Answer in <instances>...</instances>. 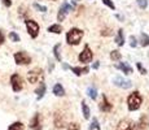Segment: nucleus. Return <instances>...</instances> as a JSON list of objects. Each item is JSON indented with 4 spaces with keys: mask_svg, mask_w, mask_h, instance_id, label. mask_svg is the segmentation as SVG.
Instances as JSON below:
<instances>
[{
    "mask_svg": "<svg viewBox=\"0 0 149 130\" xmlns=\"http://www.w3.org/2000/svg\"><path fill=\"white\" fill-rule=\"evenodd\" d=\"M9 39L12 40V42H19V37H18V34H16V33H9Z\"/></svg>",
    "mask_w": 149,
    "mask_h": 130,
    "instance_id": "29",
    "label": "nucleus"
},
{
    "mask_svg": "<svg viewBox=\"0 0 149 130\" xmlns=\"http://www.w3.org/2000/svg\"><path fill=\"white\" fill-rule=\"evenodd\" d=\"M10 85H12L13 91H16V92L21 91L22 87H24V81H22L21 76H18V74H13V76L10 77Z\"/></svg>",
    "mask_w": 149,
    "mask_h": 130,
    "instance_id": "6",
    "label": "nucleus"
},
{
    "mask_svg": "<svg viewBox=\"0 0 149 130\" xmlns=\"http://www.w3.org/2000/svg\"><path fill=\"white\" fill-rule=\"evenodd\" d=\"M140 44H141L143 47L149 46V37L145 33H141V35H140Z\"/></svg>",
    "mask_w": 149,
    "mask_h": 130,
    "instance_id": "21",
    "label": "nucleus"
},
{
    "mask_svg": "<svg viewBox=\"0 0 149 130\" xmlns=\"http://www.w3.org/2000/svg\"><path fill=\"white\" fill-rule=\"evenodd\" d=\"M90 129H91V130H93V129H97V130H99V129H100V125H99V122H97L96 118H93V120H92V124L90 125Z\"/></svg>",
    "mask_w": 149,
    "mask_h": 130,
    "instance_id": "30",
    "label": "nucleus"
},
{
    "mask_svg": "<svg viewBox=\"0 0 149 130\" xmlns=\"http://www.w3.org/2000/svg\"><path fill=\"white\" fill-rule=\"evenodd\" d=\"M148 128H149L148 118L145 116H143V118H140V121H139V129H137V130H145Z\"/></svg>",
    "mask_w": 149,
    "mask_h": 130,
    "instance_id": "18",
    "label": "nucleus"
},
{
    "mask_svg": "<svg viewBox=\"0 0 149 130\" xmlns=\"http://www.w3.org/2000/svg\"><path fill=\"white\" fill-rule=\"evenodd\" d=\"M137 4H139V7L141 8V9H145V8L148 7V1H147V0H137Z\"/></svg>",
    "mask_w": 149,
    "mask_h": 130,
    "instance_id": "31",
    "label": "nucleus"
},
{
    "mask_svg": "<svg viewBox=\"0 0 149 130\" xmlns=\"http://www.w3.org/2000/svg\"><path fill=\"white\" fill-rule=\"evenodd\" d=\"M116 43L118 46H123L125 44V37H123V30H118V34H117L116 38Z\"/></svg>",
    "mask_w": 149,
    "mask_h": 130,
    "instance_id": "19",
    "label": "nucleus"
},
{
    "mask_svg": "<svg viewBox=\"0 0 149 130\" xmlns=\"http://www.w3.org/2000/svg\"><path fill=\"white\" fill-rule=\"evenodd\" d=\"M45 90H47V87H45V85L44 83H40L39 85V87L35 90V94H36V98H38V100H40L43 96H44V94H45Z\"/></svg>",
    "mask_w": 149,
    "mask_h": 130,
    "instance_id": "16",
    "label": "nucleus"
},
{
    "mask_svg": "<svg viewBox=\"0 0 149 130\" xmlns=\"http://www.w3.org/2000/svg\"><path fill=\"white\" fill-rule=\"evenodd\" d=\"M60 47L61 46L60 44H56L54 46V48H53V53H54V57H56L58 61H61V53H60Z\"/></svg>",
    "mask_w": 149,
    "mask_h": 130,
    "instance_id": "24",
    "label": "nucleus"
},
{
    "mask_svg": "<svg viewBox=\"0 0 149 130\" xmlns=\"http://www.w3.org/2000/svg\"><path fill=\"white\" fill-rule=\"evenodd\" d=\"M130 44H131V47H136L137 42H136V38H135V37H130Z\"/></svg>",
    "mask_w": 149,
    "mask_h": 130,
    "instance_id": "35",
    "label": "nucleus"
},
{
    "mask_svg": "<svg viewBox=\"0 0 149 130\" xmlns=\"http://www.w3.org/2000/svg\"><path fill=\"white\" fill-rule=\"evenodd\" d=\"M24 129L25 128H24V124L22 122H13L8 130H24Z\"/></svg>",
    "mask_w": 149,
    "mask_h": 130,
    "instance_id": "22",
    "label": "nucleus"
},
{
    "mask_svg": "<svg viewBox=\"0 0 149 130\" xmlns=\"http://www.w3.org/2000/svg\"><path fill=\"white\" fill-rule=\"evenodd\" d=\"M43 79H44V73L40 68L31 69L27 73V81L30 83H42Z\"/></svg>",
    "mask_w": 149,
    "mask_h": 130,
    "instance_id": "3",
    "label": "nucleus"
},
{
    "mask_svg": "<svg viewBox=\"0 0 149 130\" xmlns=\"http://www.w3.org/2000/svg\"><path fill=\"white\" fill-rule=\"evenodd\" d=\"M102 3H104L105 5H108L110 9H116V5L113 4V1H111V0H102Z\"/></svg>",
    "mask_w": 149,
    "mask_h": 130,
    "instance_id": "32",
    "label": "nucleus"
},
{
    "mask_svg": "<svg viewBox=\"0 0 149 130\" xmlns=\"http://www.w3.org/2000/svg\"><path fill=\"white\" fill-rule=\"evenodd\" d=\"M48 31H49V33H53V34H60L62 31V27L58 24H56V25L49 26V27H48Z\"/></svg>",
    "mask_w": 149,
    "mask_h": 130,
    "instance_id": "20",
    "label": "nucleus"
},
{
    "mask_svg": "<svg viewBox=\"0 0 149 130\" xmlns=\"http://www.w3.org/2000/svg\"><path fill=\"white\" fill-rule=\"evenodd\" d=\"M82 38H83V31L81 29H77V27L71 29V30L68 31V34H66V40H68L69 44H71V46L79 44V42L82 40Z\"/></svg>",
    "mask_w": 149,
    "mask_h": 130,
    "instance_id": "1",
    "label": "nucleus"
},
{
    "mask_svg": "<svg viewBox=\"0 0 149 130\" xmlns=\"http://www.w3.org/2000/svg\"><path fill=\"white\" fill-rule=\"evenodd\" d=\"M68 130H81V126L75 122H71L68 125Z\"/></svg>",
    "mask_w": 149,
    "mask_h": 130,
    "instance_id": "28",
    "label": "nucleus"
},
{
    "mask_svg": "<svg viewBox=\"0 0 149 130\" xmlns=\"http://www.w3.org/2000/svg\"><path fill=\"white\" fill-rule=\"evenodd\" d=\"M30 128L33 130H42V116L39 113H36L30 121Z\"/></svg>",
    "mask_w": 149,
    "mask_h": 130,
    "instance_id": "10",
    "label": "nucleus"
},
{
    "mask_svg": "<svg viewBox=\"0 0 149 130\" xmlns=\"http://www.w3.org/2000/svg\"><path fill=\"white\" fill-rule=\"evenodd\" d=\"M92 68L93 69H99V63H95V64L92 65Z\"/></svg>",
    "mask_w": 149,
    "mask_h": 130,
    "instance_id": "39",
    "label": "nucleus"
},
{
    "mask_svg": "<svg viewBox=\"0 0 149 130\" xmlns=\"http://www.w3.org/2000/svg\"><path fill=\"white\" fill-rule=\"evenodd\" d=\"M100 109H101L102 112H110L111 111V104L108 102L105 95H102V103L100 104Z\"/></svg>",
    "mask_w": 149,
    "mask_h": 130,
    "instance_id": "14",
    "label": "nucleus"
},
{
    "mask_svg": "<svg viewBox=\"0 0 149 130\" xmlns=\"http://www.w3.org/2000/svg\"><path fill=\"white\" fill-rule=\"evenodd\" d=\"M34 8H35L36 11H39V12H47V8H45L44 5L38 4V3H34Z\"/></svg>",
    "mask_w": 149,
    "mask_h": 130,
    "instance_id": "27",
    "label": "nucleus"
},
{
    "mask_svg": "<svg viewBox=\"0 0 149 130\" xmlns=\"http://www.w3.org/2000/svg\"><path fill=\"white\" fill-rule=\"evenodd\" d=\"M141 103H143V99H141V96H140L139 91H134L127 99L128 109H130V111H137V109L140 108V105H141Z\"/></svg>",
    "mask_w": 149,
    "mask_h": 130,
    "instance_id": "2",
    "label": "nucleus"
},
{
    "mask_svg": "<svg viewBox=\"0 0 149 130\" xmlns=\"http://www.w3.org/2000/svg\"><path fill=\"white\" fill-rule=\"evenodd\" d=\"M87 92H88V95H90V96L92 98V99H96V98H97V91H96V89H95V87H90Z\"/></svg>",
    "mask_w": 149,
    "mask_h": 130,
    "instance_id": "26",
    "label": "nucleus"
},
{
    "mask_svg": "<svg viewBox=\"0 0 149 130\" xmlns=\"http://www.w3.org/2000/svg\"><path fill=\"white\" fill-rule=\"evenodd\" d=\"M71 1H73V4H74V5H77V4L79 3V0H71Z\"/></svg>",
    "mask_w": 149,
    "mask_h": 130,
    "instance_id": "40",
    "label": "nucleus"
},
{
    "mask_svg": "<svg viewBox=\"0 0 149 130\" xmlns=\"http://www.w3.org/2000/svg\"><path fill=\"white\" fill-rule=\"evenodd\" d=\"M70 69L74 72V74H75V76H82V74L88 73V70H90V69H88L87 66H84V68H79V66H74V68H70Z\"/></svg>",
    "mask_w": 149,
    "mask_h": 130,
    "instance_id": "17",
    "label": "nucleus"
},
{
    "mask_svg": "<svg viewBox=\"0 0 149 130\" xmlns=\"http://www.w3.org/2000/svg\"><path fill=\"white\" fill-rule=\"evenodd\" d=\"M25 14H26V8H25V7H19V16L24 17Z\"/></svg>",
    "mask_w": 149,
    "mask_h": 130,
    "instance_id": "36",
    "label": "nucleus"
},
{
    "mask_svg": "<svg viewBox=\"0 0 149 130\" xmlns=\"http://www.w3.org/2000/svg\"><path fill=\"white\" fill-rule=\"evenodd\" d=\"M101 35H104V37L111 35V29H104V30L101 31Z\"/></svg>",
    "mask_w": 149,
    "mask_h": 130,
    "instance_id": "34",
    "label": "nucleus"
},
{
    "mask_svg": "<svg viewBox=\"0 0 149 130\" xmlns=\"http://www.w3.org/2000/svg\"><path fill=\"white\" fill-rule=\"evenodd\" d=\"M4 40H5V38H4V33H3V30H0V46L4 43Z\"/></svg>",
    "mask_w": 149,
    "mask_h": 130,
    "instance_id": "37",
    "label": "nucleus"
},
{
    "mask_svg": "<svg viewBox=\"0 0 149 130\" xmlns=\"http://www.w3.org/2000/svg\"><path fill=\"white\" fill-rule=\"evenodd\" d=\"M54 125H56V128H62V126L65 125V117H64V115L58 113V112L54 115Z\"/></svg>",
    "mask_w": 149,
    "mask_h": 130,
    "instance_id": "12",
    "label": "nucleus"
},
{
    "mask_svg": "<svg viewBox=\"0 0 149 130\" xmlns=\"http://www.w3.org/2000/svg\"><path fill=\"white\" fill-rule=\"evenodd\" d=\"M82 111H83V115H84V118L88 120V118H90V109H88L87 104L84 102H82Z\"/></svg>",
    "mask_w": 149,
    "mask_h": 130,
    "instance_id": "23",
    "label": "nucleus"
},
{
    "mask_svg": "<svg viewBox=\"0 0 149 130\" xmlns=\"http://www.w3.org/2000/svg\"><path fill=\"white\" fill-rule=\"evenodd\" d=\"M136 66H137V69H139V72H140V73H141V74H147V69H145L144 66H143L141 64H140V63H137Z\"/></svg>",
    "mask_w": 149,
    "mask_h": 130,
    "instance_id": "33",
    "label": "nucleus"
},
{
    "mask_svg": "<svg viewBox=\"0 0 149 130\" xmlns=\"http://www.w3.org/2000/svg\"><path fill=\"white\" fill-rule=\"evenodd\" d=\"M114 85L118 86V87H122V89H130L132 83H131V81L125 79V78H122V77H117V78H114Z\"/></svg>",
    "mask_w": 149,
    "mask_h": 130,
    "instance_id": "11",
    "label": "nucleus"
},
{
    "mask_svg": "<svg viewBox=\"0 0 149 130\" xmlns=\"http://www.w3.org/2000/svg\"><path fill=\"white\" fill-rule=\"evenodd\" d=\"M53 94L56 95V96H64L65 95V90L61 83H56V85L53 86Z\"/></svg>",
    "mask_w": 149,
    "mask_h": 130,
    "instance_id": "15",
    "label": "nucleus"
},
{
    "mask_svg": "<svg viewBox=\"0 0 149 130\" xmlns=\"http://www.w3.org/2000/svg\"><path fill=\"white\" fill-rule=\"evenodd\" d=\"M25 24H26V27H27V33L30 34L31 38H36L39 34V25L36 24L35 21H33V20H26L25 21Z\"/></svg>",
    "mask_w": 149,
    "mask_h": 130,
    "instance_id": "5",
    "label": "nucleus"
},
{
    "mask_svg": "<svg viewBox=\"0 0 149 130\" xmlns=\"http://www.w3.org/2000/svg\"><path fill=\"white\" fill-rule=\"evenodd\" d=\"M69 11H71V5L69 4V3H64V4L61 5V8L58 9L57 20H58V21H64L65 17H66V14L69 13Z\"/></svg>",
    "mask_w": 149,
    "mask_h": 130,
    "instance_id": "9",
    "label": "nucleus"
},
{
    "mask_svg": "<svg viewBox=\"0 0 149 130\" xmlns=\"http://www.w3.org/2000/svg\"><path fill=\"white\" fill-rule=\"evenodd\" d=\"M116 68H117V69H121L123 73L127 74V76H128V74L132 73V68H131V66L128 65L127 63H121V64H117V65H116Z\"/></svg>",
    "mask_w": 149,
    "mask_h": 130,
    "instance_id": "13",
    "label": "nucleus"
},
{
    "mask_svg": "<svg viewBox=\"0 0 149 130\" xmlns=\"http://www.w3.org/2000/svg\"><path fill=\"white\" fill-rule=\"evenodd\" d=\"M92 51L90 50V47L88 46H86L84 48H83V51L81 52V55H79V60H81L82 63H90L91 60H92Z\"/></svg>",
    "mask_w": 149,
    "mask_h": 130,
    "instance_id": "8",
    "label": "nucleus"
},
{
    "mask_svg": "<svg viewBox=\"0 0 149 130\" xmlns=\"http://www.w3.org/2000/svg\"><path fill=\"white\" fill-rule=\"evenodd\" d=\"M1 1L5 7H10V5H12V1H10V0H1Z\"/></svg>",
    "mask_w": 149,
    "mask_h": 130,
    "instance_id": "38",
    "label": "nucleus"
},
{
    "mask_svg": "<svg viewBox=\"0 0 149 130\" xmlns=\"http://www.w3.org/2000/svg\"><path fill=\"white\" fill-rule=\"evenodd\" d=\"M110 59L114 60V61H118V60H121V52H118V51H111V52H110Z\"/></svg>",
    "mask_w": 149,
    "mask_h": 130,
    "instance_id": "25",
    "label": "nucleus"
},
{
    "mask_svg": "<svg viewBox=\"0 0 149 130\" xmlns=\"http://www.w3.org/2000/svg\"><path fill=\"white\" fill-rule=\"evenodd\" d=\"M135 129V124L132 120H128V118H123L118 122L117 130H134Z\"/></svg>",
    "mask_w": 149,
    "mask_h": 130,
    "instance_id": "7",
    "label": "nucleus"
},
{
    "mask_svg": "<svg viewBox=\"0 0 149 130\" xmlns=\"http://www.w3.org/2000/svg\"><path fill=\"white\" fill-rule=\"evenodd\" d=\"M14 61L17 65H29L31 63V57L26 52H16L14 53Z\"/></svg>",
    "mask_w": 149,
    "mask_h": 130,
    "instance_id": "4",
    "label": "nucleus"
}]
</instances>
